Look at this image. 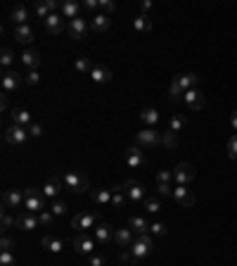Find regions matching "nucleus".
<instances>
[{"mask_svg": "<svg viewBox=\"0 0 237 266\" xmlns=\"http://www.w3.org/2000/svg\"><path fill=\"white\" fill-rule=\"evenodd\" d=\"M114 242H117L118 247H131L133 242H135V233H133L131 228H117V233H114Z\"/></svg>", "mask_w": 237, "mask_h": 266, "instance_id": "22", "label": "nucleus"}, {"mask_svg": "<svg viewBox=\"0 0 237 266\" xmlns=\"http://www.w3.org/2000/svg\"><path fill=\"white\" fill-rule=\"evenodd\" d=\"M133 29H135L138 33H147V31H152V19L143 12L135 14V17H133Z\"/></svg>", "mask_w": 237, "mask_h": 266, "instance_id": "30", "label": "nucleus"}, {"mask_svg": "<svg viewBox=\"0 0 237 266\" xmlns=\"http://www.w3.org/2000/svg\"><path fill=\"white\" fill-rule=\"evenodd\" d=\"M0 83H2V93L10 95V93H14V91H17L22 83H24V76H22L17 69H7V71H2Z\"/></svg>", "mask_w": 237, "mask_h": 266, "instance_id": "5", "label": "nucleus"}, {"mask_svg": "<svg viewBox=\"0 0 237 266\" xmlns=\"http://www.w3.org/2000/svg\"><path fill=\"white\" fill-rule=\"evenodd\" d=\"M71 247H74V252L76 254H88L90 257L92 250H95V238H90L88 233H79L74 242H71Z\"/></svg>", "mask_w": 237, "mask_h": 266, "instance_id": "12", "label": "nucleus"}, {"mask_svg": "<svg viewBox=\"0 0 237 266\" xmlns=\"http://www.w3.org/2000/svg\"><path fill=\"white\" fill-rule=\"evenodd\" d=\"M12 226H19V216H14L10 209H2V231H10Z\"/></svg>", "mask_w": 237, "mask_h": 266, "instance_id": "38", "label": "nucleus"}, {"mask_svg": "<svg viewBox=\"0 0 237 266\" xmlns=\"http://www.w3.org/2000/svg\"><path fill=\"white\" fill-rule=\"evenodd\" d=\"M33 14H36L38 19H43V22H45V19H48V17L53 14V10H50V5H48V0H43V2H38V5L33 7Z\"/></svg>", "mask_w": 237, "mask_h": 266, "instance_id": "40", "label": "nucleus"}, {"mask_svg": "<svg viewBox=\"0 0 237 266\" xmlns=\"http://www.w3.org/2000/svg\"><path fill=\"white\" fill-rule=\"evenodd\" d=\"M183 100H185V105L190 107L192 112H197V109H204V105H207V98H204V91L202 88H190L187 93L183 95Z\"/></svg>", "mask_w": 237, "mask_h": 266, "instance_id": "9", "label": "nucleus"}, {"mask_svg": "<svg viewBox=\"0 0 237 266\" xmlns=\"http://www.w3.org/2000/svg\"><path fill=\"white\" fill-rule=\"evenodd\" d=\"M0 107H2V112H7V109H10V100H7V95H2V98H0Z\"/></svg>", "mask_w": 237, "mask_h": 266, "instance_id": "56", "label": "nucleus"}, {"mask_svg": "<svg viewBox=\"0 0 237 266\" xmlns=\"http://www.w3.org/2000/svg\"><path fill=\"white\" fill-rule=\"evenodd\" d=\"M173 200H176V204L178 207H185V209H190V207H195V193L192 190H187V186H176L173 188Z\"/></svg>", "mask_w": 237, "mask_h": 266, "instance_id": "8", "label": "nucleus"}, {"mask_svg": "<svg viewBox=\"0 0 237 266\" xmlns=\"http://www.w3.org/2000/svg\"><path fill=\"white\" fill-rule=\"evenodd\" d=\"M123 193H126V198L131 200V202H143L147 198V190L143 183H138V181H126L123 183Z\"/></svg>", "mask_w": 237, "mask_h": 266, "instance_id": "16", "label": "nucleus"}, {"mask_svg": "<svg viewBox=\"0 0 237 266\" xmlns=\"http://www.w3.org/2000/svg\"><path fill=\"white\" fill-rule=\"evenodd\" d=\"M143 207H145L149 214H157V212H161V200H159V195H147V198L143 200Z\"/></svg>", "mask_w": 237, "mask_h": 266, "instance_id": "35", "label": "nucleus"}, {"mask_svg": "<svg viewBox=\"0 0 237 266\" xmlns=\"http://www.w3.org/2000/svg\"><path fill=\"white\" fill-rule=\"evenodd\" d=\"M29 135H31V138H40V135H43V126H40L38 121H33V124L29 126Z\"/></svg>", "mask_w": 237, "mask_h": 266, "instance_id": "53", "label": "nucleus"}, {"mask_svg": "<svg viewBox=\"0 0 237 266\" xmlns=\"http://www.w3.org/2000/svg\"><path fill=\"white\" fill-rule=\"evenodd\" d=\"M62 181H64V186L71 190V193H86L88 188H90V181H88V176H83L79 171H66L62 173Z\"/></svg>", "mask_w": 237, "mask_h": 266, "instance_id": "4", "label": "nucleus"}, {"mask_svg": "<svg viewBox=\"0 0 237 266\" xmlns=\"http://www.w3.org/2000/svg\"><path fill=\"white\" fill-rule=\"evenodd\" d=\"M0 266H14V252L0 250Z\"/></svg>", "mask_w": 237, "mask_h": 266, "instance_id": "46", "label": "nucleus"}, {"mask_svg": "<svg viewBox=\"0 0 237 266\" xmlns=\"http://www.w3.org/2000/svg\"><path fill=\"white\" fill-rule=\"evenodd\" d=\"M40 242H43V247H45L48 252H53V254H59L66 247L64 240L57 238V235H43V240H40Z\"/></svg>", "mask_w": 237, "mask_h": 266, "instance_id": "25", "label": "nucleus"}, {"mask_svg": "<svg viewBox=\"0 0 237 266\" xmlns=\"http://www.w3.org/2000/svg\"><path fill=\"white\" fill-rule=\"evenodd\" d=\"M107 257L105 254H90V266H105Z\"/></svg>", "mask_w": 237, "mask_h": 266, "instance_id": "55", "label": "nucleus"}, {"mask_svg": "<svg viewBox=\"0 0 237 266\" xmlns=\"http://www.w3.org/2000/svg\"><path fill=\"white\" fill-rule=\"evenodd\" d=\"M45 195H43V190H36V188H24V209L31 214H40L48 209V204H45Z\"/></svg>", "mask_w": 237, "mask_h": 266, "instance_id": "2", "label": "nucleus"}, {"mask_svg": "<svg viewBox=\"0 0 237 266\" xmlns=\"http://www.w3.org/2000/svg\"><path fill=\"white\" fill-rule=\"evenodd\" d=\"M57 219L50 209H45V212H40L38 214V221H40V226H53V221Z\"/></svg>", "mask_w": 237, "mask_h": 266, "instance_id": "45", "label": "nucleus"}, {"mask_svg": "<svg viewBox=\"0 0 237 266\" xmlns=\"http://www.w3.org/2000/svg\"><path fill=\"white\" fill-rule=\"evenodd\" d=\"M161 145L166 147V150H176L178 147V133H173V131L161 133Z\"/></svg>", "mask_w": 237, "mask_h": 266, "instance_id": "37", "label": "nucleus"}, {"mask_svg": "<svg viewBox=\"0 0 237 266\" xmlns=\"http://www.w3.org/2000/svg\"><path fill=\"white\" fill-rule=\"evenodd\" d=\"M22 65L29 66V71H36L40 65V53H36V50H24V55H22Z\"/></svg>", "mask_w": 237, "mask_h": 266, "instance_id": "31", "label": "nucleus"}, {"mask_svg": "<svg viewBox=\"0 0 237 266\" xmlns=\"http://www.w3.org/2000/svg\"><path fill=\"white\" fill-rule=\"evenodd\" d=\"M62 186H64L62 176H59V173H53V178H48V181H45V186L40 188V190H43V195H45V198L53 202V200H57V195L62 193Z\"/></svg>", "mask_w": 237, "mask_h": 266, "instance_id": "14", "label": "nucleus"}, {"mask_svg": "<svg viewBox=\"0 0 237 266\" xmlns=\"http://www.w3.org/2000/svg\"><path fill=\"white\" fill-rule=\"evenodd\" d=\"M10 19H12L17 27H24V24H29V19H31V10L24 7V5H14L12 10H10Z\"/></svg>", "mask_w": 237, "mask_h": 266, "instance_id": "20", "label": "nucleus"}, {"mask_svg": "<svg viewBox=\"0 0 237 266\" xmlns=\"http://www.w3.org/2000/svg\"><path fill=\"white\" fill-rule=\"evenodd\" d=\"M88 31H90V22L88 19H83V17H79V19H71L69 22V36L74 40H81L88 36Z\"/></svg>", "mask_w": 237, "mask_h": 266, "instance_id": "15", "label": "nucleus"}, {"mask_svg": "<svg viewBox=\"0 0 237 266\" xmlns=\"http://www.w3.org/2000/svg\"><path fill=\"white\" fill-rule=\"evenodd\" d=\"M185 124H187V117L185 114H176L171 119V126H169V131H173V133H180L185 129Z\"/></svg>", "mask_w": 237, "mask_h": 266, "instance_id": "43", "label": "nucleus"}, {"mask_svg": "<svg viewBox=\"0 0 237 266\" xmlns=\"http://www.w3.org/2000/svg\"><path fill=\"white\" fill-rule=\"evenodd\" d=\"M38 226H40L38 214H31V212L19 214V228L22 231H33V228H38Z\"/></svg>", "mask_w": 237, "mask_h": 266, "instance_id": "29", "label": "nucleus"}, {"mask_svg": "<svg viewBox=\"0 0 237 266\" xmlns=\"http://www.w3.org/2000/svg\"><path fill=\"white\" fill-rule=\"evenodd\" d=\"M92 202L100 204V207L112 204V190H107V188H97V190H92Z\"/></svg>", "mask_w": 237, "mask_h": 266, "instance_id": "33", "label": "nucleus"}, {"mask_svg": "<svg viewBox=\"0 0 237 266\" xmlns=\"http://www.w3.org/2000/svg\"><path fill=\"white\" fill-rule=\"evenodd\" d=\"M157 195L159 198H173L171 183H157Z\"/></svg>", "mask_w": 237, "mask_h": 266, "instance_id": "48", "label": "nucleus"}, {"mask_svg": "<svg viewBox=\"0 0 237 266\" xmlns=\"http://www.w3.org/2000/svg\"><path fill=\"white\" fill-rule=\"evenodd\" d=\"M92 66L95 65L90 62V57H86V55H83V57H76V62H74V69H76L79 74H90Z\"/></svg>", "mask_w": 237, "mask_h": 266, "instance_id": "36", "label": "nucleus"}, {"mask_svg": "<svg viewBox=\"0 0 237 266\" xmlns=\"http://www.w3.org/2000/svg\"><path fill=\"white\" fill-rule=\"evenodd\" d=\"M24 207V190H5L2 193V209H19Z\"/></svg>", "mask_w": 237, "mask_h": 266, "instance_id": "10", "label": "nucleus"}, {"mask_svg": "<svg viewBox=\"0 0 237 266\" xmlns=\"http://www.w3.org/2000/svg\"><path fill=\"white\" fill-rule=\"evenodd\" d=\"M140 121L145 124L147 129H152V126L159 121V112L154 109V107H145V109L140 112Z\"/></svg>", "mask_w": 237, "mask_h": 266, "instance_id": "34", "label": "nucleus"}, {"mask_svg": "<svg viewBox=\"0 0 237 266\" xmlns=\"http://www.w3.org/2000/svg\"><path fill=\"white\" fill-rule=\"evenodd\" d=\"M149 235H152V238H164V235H166V224H161V221L149 224Z\"/></svg>", "mask_w": 237, "mask_h": 266, "instance_id": "44", "label": "nucleus"}, {"mask_svg": "<svg viewBox=\"0 0 237 266\" xmlns=\"http://www.w3.org/2000/svg\"><path fill=\"white\" fill-rule=\"evenodd\" d=\"M109 27H112V19L107 17V14L97 12L90 17V29L92 31H97V33H105V31H109Z\"/></svg>", "mask_w": 237, "mask_h": 266, "instance_id": "23", "label": "nucleus"}, {"mask_svg": "<svg viewBox=\"0 0 237 266\" xmlns=\"http://www.w3.org/2000/svg\"><path fill=\"white\" fill-rule=\"evenodd\" d=\"M230 124H233V129H235V133H237V109L230 112Z\"/></svg>", "mask_w": 237, "mask_h": 266, "instance_id": "58", "label": "nucleus"}, {"mask_svg": "<svg viewBox=\"0 0 237 266\" xmlns=\"http://www.w3.org/2000/svg\"><path fill=\"white\" fill-rule=\"evenodd\" d=\"M128 250H131V254H133V262H135V264H140L147 254H152V250H154V238H152L149 233L135 235V242H133Z\"/></svg>", "mask_w": 237, "mask_h": 266, "instance_id": "1", "label": "nucleus"}, {"mask_svg": "<svg viewBox=\"0 0 237 266\" xmlns=\"http://www.w3.org/2000/svg\"><path fill=\"white\" fill-rule=\"evenodd\" d=\"M126 193H123V183L121 186H114L112 188V207L114 209H123L126 207Z\"/></svg>", "mask_w": 237, "mask_h": 266, "instance_id": "32", "label": "nucleus"}, {"mask_svg": "<svg viewBox=\"0 0 237 266\" xmlns=\"http://www.w3.org/2000/svg\"><path fill=\"white\" fill-rule=\"evenodd\" d=\"M43 24H45V29H48V33L59 36V33L64 31V17H62L59 12H53L48 19H45V22H43Z\"/></svg>", "mask_w": 237, "mask_h": 266, "instance_id": "18", "label": "nucleus"}, {"mask_svg": "<svg viewBox=\"0 0 237 266\" xmlns=\"http://www.w3.org/2000/svg\"><path fill=\"white\" fill-rule=\"evenodd\" d=\"M176 81H178V86L183 88V93H187L190 88H197L199 86L197 74H176Z\"/></svg>", "mask_w": 237, "mask_h": 266, "instance_id": "27", "label": "nucleus"}, {"mask_svg": "<svg viewBox=\"0 0 237 266\" xmlns=\"http://www.w3.org/2000/svg\"><path fill=\"white\" fill-rule=\"evenodd\" d=\"M33 27L31 24H24V27H17L14 29V40L17 43H22V45H29V43H33Z\"/></svg>", "mask_w": 237, "mask_h": 266, "instance_id": "24", "label": "nucleus"}, {"mask_svg": "<svg viewBox=\"0 0 237 266\" xmlns=\"http://www.w3.org/2000/svg\"><path fill=\"white\" fill-rule=\"evenodd\" d=\"M50 212L55 214V216H64L66 212H69V207H66V202L64 200H53V202H50Z\"/></svg>", "mask_w": 237, "mask_h": 266, "instance_id": "41", "label": "nucleus"}, {"mask_svg": "<svg viewBox=\"0 0 237 266\" xmlns=\"http://www.w3.org/2000/svg\"><path fill=\"white\" fill-rule=\"evenodd\" d=\"M90 79L95 81V83H109V81H112V71H109V66H105V65H95L90 71Z\"/></svg>", "mask_w": 237, "mask_h": 266, "instance_id": "28", "label": "nucleus"}, {"mask_svg": "<svg viewBox=\"0 0 237 266\" xmlns=\"http://www.w3.org/2000/svg\"><path fill=\"white\" fill-rule=\"evenodd\" d=\"M173 181V171H159L157 173V183H171Z\"/></svg>", "mask_w": 237, "mask_h": 266, "instance_id": "54", "label": "nucleus"}, {"mask_svg": "<svg viewBox=\"0 0 237 266\" xmlns=\"http://www.w3.org/2000/svg\"><path fill=\"white\" fill-rule=\"evenodd\" d=\"M183 88L178 86V81H176V76L171 79V86H169V98H171V102H180L183 100Z\"/></svg>", "mask_w": 237, "mask_h": 266, "instance_id": "39", "label": "nucleus"}, {"mask_svg": "<svg viewBox=\"0 0 237 266\" xmlns=\"http://www.w3.org/2000/svg\"><path fill=\"white\" fill-rule=\"evenodd\" d=\"M71 226L76 228V231H81V233H86L88 228H95V226H97V214H92V212H81L79 216H74V219H71Z\"/></svg>", "mask_w": 237, "mask_h": 266, "instance_id": "13", "label": "nucleus"}, {"mask_svg": "<svg viewBox=\"0 0 237 266\" xmlns=\"http://www.w3.org/2000/svg\"><path fill=\"white\" fill-rule=\"evenodd\" d=\"M10 119H12V124L24 126V129H29V126L33 124V117L29 114L24 107H12V109H10Z\"/></svg>", "mask_w": 237, "mask_h": 266, "instance_id": "17", "label": "nucleus"}, {"mask_svg": "<svg viewBox=\"0 0 237 266\" xmlns=\"http://www.w3.org/2000/svg\"><path fill=\"white\" fill-rule=\"evenodd\" d=\"M195 176H197L195 164H190V162H180V164L176 166V171H173V181H176L178 186H187Z\"/></svg>", "mask_w": 237, "mask_h": 266, "instance_id": "6", "label": "nucleus"}, {"mask_svg": "<svg viewBox=\"0 0 237 266\" xmlns=\"http://www.w3.org/2000/svg\"><path fill=\"white\" fill-rule=\"evenodd\" d=\"M140 10H143V14L149 12V10H152V0H145V2H140Z\"/></svg>", "mask_w": 237, "mask_h": 266, "instance_id": "57", "label": "nucleus"}, {"mask_svg": "<svg viewBox=\"0 0 237 266\" xmlns=\"http://www.w3.org/2000/svg\"><path fill=\"white\" fill-rule=\"evenodd\" d=\"M114 10H117V2H114V0H100V12H102V14L109 17Z\"/></svg>", "mask_w": 237, "mask_h": 266, "instance_id": "47", "label": "nucleus"}, {"mask_svg": "<svg viewBox=\"0 0 237 266\" xmlns=\"http://www.w3.org/2000/svg\"><path fill=\"white\" fill-rule=\"evenodd\" d=\"M24 83H27V86H38V83H40L38 69H36V71H29L27 76H24Z\"/></svg>", "mask_w": 237, "mask_h": 266, "instance_id": "51", "label": "nucleus"}, {"mask_svg": "<svg viewBox=\"0 0 237 266\" xmlns=\"http://www.w3.org/2000/svg\"><path fill=\"white\" fill-rule=\"evenodd\" d=\"M81 10L97 14V10H100V0H83V2H81Z\"/></svg>", "mask_w": 237, "mask_h": 266, "instance_id": "49", "label": "nucleus"}, {"mask_svg": "<svg viewBox=\"0 0 237 266\" xmlns=\"http://www.w3.org/2000/svg\"><path fill=\"white\" fill-rule=\"evenodd\" d=\"M0 65H2V69L7 71V69H12L14 65V55L10 48H2V53H0Z\"/></svg>", "mask_w": 237, "mask_h": 266, "instance_id": "42", "label": "nucleus"}, {"mask_svg": "<svg viewBox=\"0 0 237 266\" xmlns=\"http://www.w3.org/2000/svg\"><path fill=\"white\" fill-rule=\"evenodd\" d=\"M126 164L133 166V169H143V166H147V155L143 152V147H138V145L128 147V150H126Z\"/></svg>", "mask_w": 237, "mask_h": 266, "instance_id": "11", "label": "nucleus"}, {"mask_svg": "<svg viewBox=\"0 0 237 266\" xmlns=\"http://www.w3.org/2000/svg\"><path fill=\"white\" fill-rule=\"evenodd\" d=\"M128 228H131L135 235L149 233V224H147V219H145V216H138V214H133L131 219H128Z\"/></svg>", "mask_w": 237, "mask_h": 266, "instance_id": "26", "label": "nucleus"}, {"mask_svg": "<svg viewBox=\"0 0 237 266\" xmlns=\"http://www.w3.org/2000/svg\"><path fill=\"white\" fill-rule=\"evenodd\" d=\"M92 233H95V240L100 242V245H109V240H114V228L109 226V224H97V226L92 228Z\"/></svg>", "mask_w": 237, "mask_h": 266, "instance_id": "19", "label": "nucleus"}, {"mask_svg": "<svg viewBox=\"0 0 237 266\" xmlns=\"http://www.w3.org/2000/svg\"><path fill=\"white\" fill-rule=\"evenodd\" d=\"M135 145L138 147H157L161 145V133L154 129H145V131L135 133Z\"/></svg>", "mask_w": 237, "mask_h": 266, "instance_id": "7", "label": "nucleus"}, {"mask_svg": "<svg viewBox=\"0 0 237 266\" xmlns=\"http://www.w3.org/2000/svg\"><path fill=\"white\" fill-rule=\"evenodd\" d=\"M14 247H17V240L7 238V235H2V240H0V250H10V252H12Z\"/></svg>", "mask_w": 237, "mask_h": 266, "instance_id": "52", "label": "nucleus"}, {"mask_svg": "<svg viewBox=\"0 0 237 266\" xmlns=\"http://www.w3.org/2000/svg\"><path fill=\"white\" fill-rule=\"evenodd\" d=\"M59 14L64 17V19H79L81 17V2H76V0H64L62 2V7H59Z\"/></svg>", "mask_w": 237, "mask_h": 266, "instance_id": "21", "label": "nucleus"}, {"mask_svg": "<svg viewBox=\"0 0 237 266\" xmlns=\"http://www.w3.org/2000/svg\"><path fill=\"white\" fill-rule=\"evenodd\" d=\"M228 157L230 160H237V133L228 140Z\"/></svg>", "mask_w": 237, "mask_h": 266, "instance_id": "50", "label": "nucleus"}, {"mask_svg": "<svg viewBox=\"0 0 237 266\" xmlns=\"http://www.w3.org/2000/svg\"><path fill=\"white\" fill-rule=\"evenodd\" d=\"M29 138H31V135H29V129L17 126V124H10V126L5 129V133H2V140L12 147H24Z\"/></svg>", "mask_w": 237, "mask_h": 266, "instance_id": "3", "label": "nucleus"}]
</instances>
